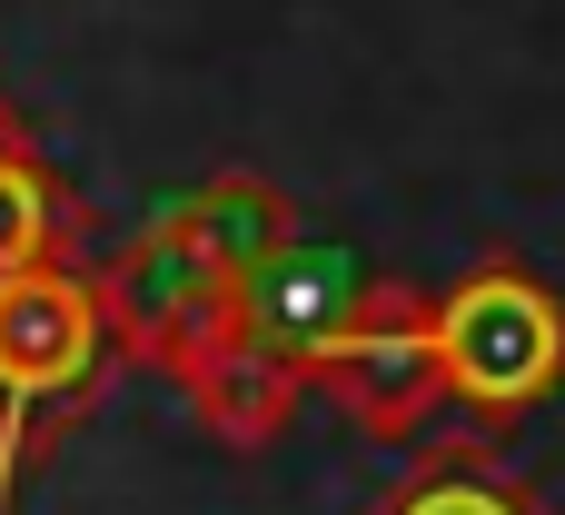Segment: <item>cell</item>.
I'll return each mask as SVG.
<instances>
[{
	"instance_id": "1",
	"label": "cell",
	"mask_w": 565,
	"mask_h": 515,
	"mask_svg": "<svg viewBox=\"0 0 565 515\" xmlns=\"http://www.w3.org/2000/svg\"><path fill=\"white\" fill-rule=\"evenodd\" d=\"M109 357V308L70 268H20L0 278V515L30 466V437L50 407H70Z\"/></svg>"
},
{
	"instance_id": "2",
	"label": "cell",
	"mask_w": 565,
	"mask_h": 515,
	"mask_svg": "<svg viewBox=\"0 0 565 515\" xmlns=\"http://www.w3.org/2000/svg\"><path fill=\"white\" fill-rule=\"evenodd\" d=\"M427 337H437V377L457 397H477V407H526L536 387H556V367H565V308L536 278H507V268L467 278L427 318Z\"/></svg>"
},
{
	"instance_id": "3",
	"label": "cell",
	"mask_w": 565,
	"mask_h": 515,
	"mask_svg": "<svg viewBox=\"0 0 565 515\" xmlns=\"http://www.w3.org/2000/svg\"><path fill=\"white\" fill-rule=\"evenodd\" d=\"M367 278H358V258L348 248H308V238H278L248 278H238V298H228V318H238V337L248 347H268V357H288V367H328L358 328H367Z\"/></svg>"
},
{
	"instance_id": "4",
	"label": "cell",
	"mask_w": 565,
	"mask_h": 515,
	"mask_svg": "<svg viewBox=\"0 0 565 515\" xmlns=\"http://www.w3.org/2000/svg\"><path fill=\"white\" fill-rule=\"evenodd\" d=\"M328 377H338V397H348L367 427H407V417L427 407V387H447V377H437V337L407 328V318H377V308H367V328L328 357Z\"/></svg>"
},
{
	"instance_id": "5",
	"label": "cell",
	"mask_w": 565,
	"mask_h": 515,
	"mask_svg": "<svg viewBox=\"0 0 565 515\" xmlns=\"http://www.w3.org/2000/svg\"><path fill=\"white\" fill-rule=\"evenodd\" d=\"M288 397H298V367L268 357V347H248V337H218V347L189 357V407H199L228 447H268L278 417H288Z\"/></svg>"
},
{
	"instance_id": "6",
	"label": "cell",
	"mask_w": 565,
	"mask_h": 515,
	"mask_svg": "<svg viewBox=\"0 0 565 515\" xmlns=\"http://www.w3.org/2000/svg\"><path fill=\"white\" fill-rule=\"evenodd\" d=\"M50 228H60V208H50V179H40L20 149H0V278L40 268Z\"/></svg>"
},
{
	"instance_id": "7",
	"label": "cell",
	"mask_w": 565,
	"mask_h": 515,
	"mask_svg": "<svg viewBox=\"0 0 565 515\" xmlns=\"http://www.w3.org/2000/svg\"><path fill=\"white\" fill-rule=\"evenodd\" d=\"M397 515H516V506H507L497 486H467V476H447V486H417Z\"/></svg>"
}]
</instances>
